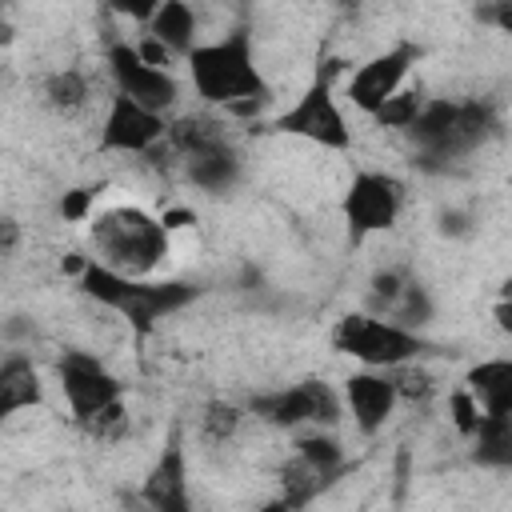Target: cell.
Here are the masks:
<instances>
[{"mask_svg":"<svg viewBox=\"0 0 512 512\" xmlns=\"http://www.w3.org/2000/svg\"><path fill=\"white\" fill-rule=\"evenodd\" d=\"M80 292L92 296L96 304L120 312L136 328V336H148L156 320L192 304L200 288L188 284V280H160L156 284V280H144V276H124V272H116L100 260H88L84 272H80Z\"/></svg>","mask_w":512,"mask_h":512,"instance_id":"6da1fadb","label":"cell"},{"mask_svg":"<svg viewBox=\"0 0 512 512\" xmlns=\"http://www.w3.org/2000/svg\"><path fill=\"white\" fill-rule=\"evenodd\" d=\"M188 72L204 104L236 108L240 100H268V84L252 60V36L244 28L228 32L224 40L196 44L188 52Z\"/></svg>","mask_w":512,"mask_h":512,"instance_id":"7a4b0ae2","label":"cell"},{"mask_svg":"<svg viewBox=\"0 0 512 512\" xmlns=\"http://www.w3.org/2000/svg\"><path fill=\"white\" fill-rule=\"evenodd\" d=\"M168 224L140 212V208H108L92 220L88 240H92V260L124 272V276H148L164 256H168Z\"/></svg>","mask_w":512,"mask_h":512,"instance_id":"3957f363","label":"cell"},{"mask_svg":"<svg viewBox=\"0 0 512 512\" xmlns=\"http://www.w3.org/2000/svg\"><path fill=\"white\" fill-rule=\"evenodd\" d=\"M332 344L340 352H348L352 360L368 364V368H400L408 360H416L420 352H428V344L396 324V320H380V316H364V312H348L336 332H332Z\"/></svg>","mask_w":512,"mask_h":512,"instance_id":"277c9868","label":"cell"},{"mask_svg":"<svg viewBox=\"0 0 512 512\" xmlns=\"http://www.w3.org/2000/svg\"><path fill=\"white\" fill-rule=\"evenodd\" d=\"M276 132L284 136H300V140H312L320 148H348L352 144V128L344 124V112L332 96V76L328 72H316V80L304 88V96L280 112L272 120Z\"/></svg>","mask_w":512,"mask_h":512,"instance_id":"5b68a950","label":"cell"},{"mask_svg":"<svg viewBox=\"0 0 512 512\" xmlns=\"http://www.w3.org/2000/svg\"><path fill=\"white\" fill-rule=\"evenodd\" d=\"M496 132H500V116H496V108L488 100H456L448 128L432 144L416 148V160H420V168L440 172L452 160H464L468 152H476L480 144H488Z\"/></svg>","mask_w":512,"mask_h":512,"instance_id":"8992f818","label":"cell"},{"mask_svg":"<svg viewBox=\"0 0 512 512\" xmlns=\"http://www.w3.org/2000/svg\"><path fill=\"white\" fill-rule=\"evenodd\" d=\"M248 408L272 424V428H300V424H336L340 400L324 380H300L292 388H276L264 396H252Z\"/></svg>","mask_w":512,"mask_h":512,"instance_id":"52a82bcc","label":"cell"},{"mask_svg":"<svg viewBox=\"0 0 512 512\" xmlns=\"http://www.w3.org/2000/svg\"><path fill=\"white\" fill-rule=\"evenodd\" d=\"M400 204H404V184L396 176L360 172L344 192V224L356 240L368 232H388L400 216Z\"/></svg>","mask_w":512,"mask_h":512,"instance_id":"ba28073f","label":"cell"},{"mask_svg":"<svg viewBox=\"0 0 512 512\" xmlns=\"http://www.w3.org/2000/svg\"><path fill=\"white\" fill-rule=\"evenodd\" d=\"M108 72H112L116 92L140 100L144 108L168 112V108L176 104V96H180V84L172 80V72L148 64V60L140 56V48H132V44H124V40H116V44L108 48Z\"/></svg>","mask_w":512,"mask_h":512,"instance_id":"9c48e42d","label":"cell"},{"mask_svg":"<svg viewBox=\"0 0 512 512\" xmlns=\"http://www.w3.org/2000/svg\"><path fill=\"white\" fill-rule=\"evenodd\" d=\"M168 140V120L164 112L156 108H144L140 100L116 92L112 104H108V116H104V128H100V148L104 152H148L156 144Z\"/></svg>","mask_w":512,"mask_h":512,"instance_id":"30bf717a","label":"cell"},{"mask_svg":"<svg viewBox=\"0 0 512 512\" xmlns=\"http://www.w3.org/2000/svg\"><path fill=\"white\" fill-rule=\"evenodd\" d=\"M56 372H60V388L68 396V408H72L76 424L96 416L112 400H120V380L96 356H88V352H64Z\"/></svg>","mask_w":512,"mask_h":512,"instance_id":"8fae6325","label":"cell"},{"mask_svg":"<svg viewBox=\"0 0 512 512\" xmlns=\"http://www.w3.org/2000/svg\"><path fill=\"white\" fill-rule=\"evenodd\" d=\"M420 60V48L416 44H396V48H388V52H380V56H372L368 64H360L352 76H348V100L360 108V112H376L392 92H400L404 88V76L412 72V64Z\"/></svg>","mask_w":512,"mask_h":512,"instance_id":"7c38bea8","label":"cell"},{"mask_svg":"<svg viewBox=\"0 0 512 512\" xmlns=\"http://www.w3.org/2000/svg\"><path fill=\"white\" fill-rule=\"evenodd\" d=\"M344 400L352 408V420L360 432H380L384 420L392 416L400 392H396V380L388 368H368V372H352L344 380Z\"/></svg>","mask_w":512,"mask_h":512,"instance_id":"4fadbf2b","label":"cell"},{"mask_svg":"<svg viewBox=\"0 0 512 512\" xmlns=\"http://www.w3.org/2000/svg\"><path fill=\"white\" fill-rule=\"evenodd\" d=\"M140 492H144V504H152L160 512H188V464H184L180 436L168 440L160 460L148 468Z\"/></svg>","mask_w":512,"mask_h":512,"instance_id":"5bb4252c","label":"cell"},{"mask_svg":"<svg viewBox=\"0 0 512 512\" xmlns=\"http://www.w3.org/2000/svg\"><path fill=\"white\" fill-rule=\"evenodd\" d=\"M464 388L480 400L484 416H512V360H480L468 368Z\"/></svg>","mask_w":512,"mask_h":512,"instance_id":"9a60e30c","label":"cell"},{"mask_svg":"<svg viewBox=\"0 0 512 512\" xmlns=\"http://www.w3.org/2000/svg\"><path fill=\"white\" fill-rule=\"evenodd\" d=\"M40 372L32 368L28 356L12 352L0 368V416H16L20 408H32L40 404Z\"/></svg>","mask_w":512,"mask_h":512,"instance_id":"2e32d148","label":"cell"},{"mask_svg":"<svg viewBox=\"0 0 512 512\" xmlns=\"http://www.w3.org/2000/svg\"><path fill=\"white\" fill-rule=\"evenodd\" d=\"M188 160V180L212 196L228 192L236 180H240V156L232 144H220V148H208V152H196V156H184Z\"/></svg>","mask_w":512,"mask_h":512,"instance_id":"e0dca14e","label":"cell"},{"mask_svg":"<svg viewBox=\"0 0 512 512\" xmlns=\"http://www.w3.org/2000/svg\"><path fill=\"white\" fill-rule=\"evenodd\" d=\"M148 36H156L172 52L188 56L196 48V16H192V8L184 0H164L156 8V16L148 20Z\"/></svg>","mask_w":512,"mask_h":512,"instance_id":"ac0fdd59","label":"cell"},{"mask_svg":"<svg viewBox=\"0 0 512 512\" xmlns=\"http://www.w3.org/2000/svg\"><path fill=\"white\" fill-rule=\"evenodd\" d=\"M472 460L484 468H512V416H484L468 436Z\"/></svg>","mask_w":512,"mask_h":512,"instance_id":"d6986e66","label":"cell"},{"mask_svg":"<svg viewBox=\"0 0 512 512\" xmlns=\"http://www.w3.org/2000/svg\"><path fill=\"white\" fill-rule=\"evenodd\" d=\"M168 144L180 152V156H196V152H208V148H220V144H232L224 124L220 120H208V116H180L168 124Z\"/></svg>","mask_w":512,"mask_h":512,"instance_id":"ffe728a7","label":"cell"},{"mask_svg":"<svg viewBox=\"0 0 512 512\" xmlns=\"http://www.w3.org/2000/svg\"><path fill=\"white\" fill-rule=\"evenodd\" d=\"M280 480H284V496H280V504H288V508H304L312 496H320V492L332 484V476H324L320 468H312V464L300 460V456H292V464H284Z\"/></svg>","mask_w":512,"mask_h":512,"instance_id":"44dd1931","label":"cell"},{"mask_svg":"<svg viewBox=\"0 0 512 512\" xmlns=\"http://www.w3.org/2000/svg\"><path fill=\"white\" fill-rule=\"evenodd\" d=\"M44 104L56 112H76L88 104V80L76 68H60L44 80Z\"/></svg>","mask_w":512,"mask_h":512,"instance_id":"7402d4cb","label":"cell"},{"mask_svg":"<svg viewBox=\"0 0 512 512\" xmlns=\"http://www.w3.org/2000/svg\"><path fill=\"white\" fill-rule=\"evenodd\" d=\"M296 456L308 460L312 468H320V472L332 476V480L344 472V448H340L328 432H308V436H300V440H296Z\"/></svg>","mask_w":512,"mask_h":512,"instance_id":"603a6c76","label":"cell"},{"mask_svg":"<svg viewBox=\"0 0 512 512\" xmlns=\"http://www.w3.org/2000/svg\"><path fill=\"white\" fill-rule=\"evenodd\" d=\"M420 108H424L420 88H400V92H392V96L372 112V120H376L380 128H400V132H408V128L416 124Z\"/></svg>","mask_w":512,"mask_h":512,"instance_id":"cb8c5ba5","label":"cell"},{"mask_svg":"<svg viewBox=\"0 0 512 512\" xmlns=\"http://www.w3.org/2000/svg\"><path fill=\"white\" fill-rule=\"evenodd\" d=\"M240 420H244V412H240L236 404H228V400H212V404H204V412H200V432H204V440L224 444V440L236 436Z\"/></svg>","mask_w":512,"mask_h":512,"instance_id":"d4e9b609","label":"cell"},{"mask_svg":"<svg viewBox=\"0 0 512 512\" xmlns=\"http://www.w3.org/2000/svg\"><path fill=\"white\" fill-rule=\"evenodd\" d=\"M392 320H396V324H404V328H416V324H428V320H432V300H428L424 284L408 280L404 296H400V300H396V308H392Z\"/></svg>","mask_w":512,"mask_h":512,"instance_id":"484cf974","label":"cell"},{"mask_svg":"<svg viewBox=\"0 0 512 512\" xmlns=\"http://www.w3.org/2000/svg\"><path fill=\"white\" fill-rule=\"evenodd\" d=\"M404 288H408V276L396 272V268H384V272L372 276V284H368V300H372L376 312L392 316V308H396V300L404 296Z\"/></svg>","mask_w":512,"mask_h":512,"instance_id":"4316f807","label":"cell"},{"mask_svg":"<svg viewBox=\"0 0 512 512\" xmlns=\"http://www.w3.org/2000/svg\"><path fill=\"white\" fill-rule=\"evenodd\" d=\"M80 428H84L88 436H96V440H116V436H124V428H128L124 400H112V404H108V408H100L96 416L80 420Z\"/></svg>","mask_w":512,"mask_h":512,"instance_id":"83f0119b","label":"cell"},{"mask_svg":"<svg viewBox=\"0 0 512 512\" xmlns=\"http://www.w3.org/2000/svg\"><path fill=\"white\" fill-rule=\"evenodd\" d=\"M448 412H452V424H456L460 436H472L480 428V420H484V408H480V400L468 388H456L448 396Z\"/></svg>","mask_w":512,"mask_h":512,"instance_id":"f1b7e54d","label":"cell"},{"mask_svg":"<svg viewBox=\"0 0 512 512\" xmlns=\"http://www.w3.org/2000/svg\"><path fill=\"white\" fill-rule=\"evenodd\" d=\"M392 372V380H396V392H400V400H428L432 396V376L428 372H420V368H408V364H400V368H388Z\"/></svg>","mask_w":512,"mask_h":512,"instance_id":"f546056e","label":"cell"},{"mask_svg":"<svg viewBox=\"0 0 512 512\" xmlns=\"http://www.w3.org/2000/svg\"><path fill=\"white\" fill-rule=\"evenodd\" d=\"M92 200H96V188H72V192H64V200H60V216H64V220H84L88 208H92Z\"/></svg>","mask_w":512,"mask_h":512,"instance_id":"4dcf8cb0","label":"cell"},{"mask_svg":"<svg viewBox=\"0 0 512 512\" xmlns=\"http://www.w3.org/2000/svg\"><path fill=\"white\" fill-rule=\"evenodd\" d=\"M160 4H164V0H108L112 12H120V16H128V20H144V24L156 16Z\"/></svg>","mask_w":512,"mask_h":512,"instance_id":"1f68e13d","label":"cell"},{"mask_svg":"<svg viewBox=\"0 0 512 512\" xmlns=\"http://www.w3.org/2000/svg\"><path fill=\"white\" fill-rule=\"evenodd\" d=\"M476 16L484 24H496L500 32H512V0H488L484 8H476Z\"/></svg>","mask_w":512,"mask_h":512,"instance_id":"d6a6232c","label":"cell"},{"mask_svg":"<svg viewBox=\"0 0 512 512\" xmlns=\"http://www.w3.org/2000/svg\"><path fill=\"white\" fill-rule=\"evenodd\" d=\"M140 56H144L148 64H156V68H168V56H172V48H168V44H160L156 36H148V40L140 44Z\"/></svg>","mask_w":512,"mask_h":512,"instance_id":"836d02e7","label":"cell"},{"mask_svg":"<svg viewBox=\"0 0 512 512\" xmlns=\"http://www.w3.org/2000/svg\"><path fill=\"white\" fill-rule=\"evenodd\" d=\"M440 232L444 236H464L468 232V216L464 212H444L440 216Z\"/></svg>","mask_w":512,"mask_h":512,"instance_id":"e575fe53","label":"cell"},{"mask_svg":"<svg viewBox=\"0 0 512 512\" xmlns=\"http://www.w3.org/2000/svg\"><path fill=\"white\" fill-rule=\"evenodd\" d=\"M496 328L500 332H512V296H500V304H496Z\"/></svg>","mask_w":512,"mask_h":512,"instance_id":"d590c367","label":"cell"},{"mask_svg":"<svg viewBox=\"0 0 512 512\" xmlns=\"http://www.w3.org/2000/svg\"><path fill=\"white\" fill-rule=\"evenodd\" d=\"M0 232H4V256H12V252H16V240H20V232H16V220L8 216V220L0 224Z\"/></svg>","mask_w":512,"mask_h":512,"instance_id":"8d00e7d4","label":"cell"},{"mask_svg":"<svg viewBox=\"0 0 512 512\" xmlns=\"http://www.w3.org/2000/svg\"><path fill=\"white\" fill-rule=\"evenodd\" d=\"M168 228H184V224H192V212H184V208H176V212H168V216H160Z\"/></svg>","mask_w":512,"mask_h":512,"instance_id":"74e56055","label":"cell"},{"mask_svg":"<svg viewBox=\"0 0 512 512\" xmlns=\"http://www.w3.org/2000/svg\"><path fill=\"white\" fill-rule=\"evenodd\" d=\"M336 8H344V12H356V8H364V0H332Z\"/></svg>","mask_w":512,"mask_h":512,"instance_id":"f35d334b","label":"cell"}]
</instances>
